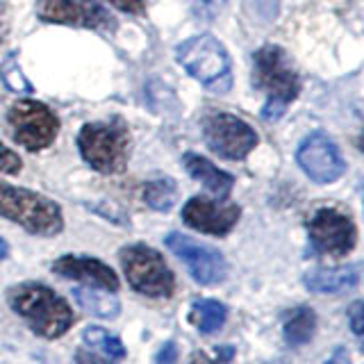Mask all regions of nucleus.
Instances as JSON below:
<instances>
[{"instance_id": "obj_2", "label": "nucleus", "mask_w": 364, "mask_h": 364, "mask_svg": "<svg viewBox=\"0 0 364 364\" xmlns=\"http://www.w3.org/2000/svg\"><path fill=\"white\" fill-rule=\"evenodd\" d=\"M255 62V85L267 91V105L262 107V119L278 121L291 100L301 94V77L291 66L289 55L280 46H262L253 57Z\"/></svg>"}, {"instance_id": "obj_30", "label": "nucleus", "mask_w": 364, "mask_h": 364, "mask_svg": "<svg viewBox=\"0 0 364 364\" xmlns=\"http://www.w3.org/2000/svg\"><path fill=\"white\" fill-rule=\"evenodd\" d=\"M7 37V14H5V5H0V43Z\"/></svg>"}, {"instance_id": "obj_3", "label": "nucleus", "mask_w": 364, "mask_h": 364, "mask_svg": "<svg viewBox=\"0 0 364 364\" xmlns=\"http://www.w3.org/2000/svg\"><path fill=\"white\" fill-rule=\"evenodd\" d=\"M0 216L34 237H55L64 230L62 208L53 198L9 182H0Z\"/></svg>"}, {"instance_id": "obj_19", "label": "nucleus", "mask_w": 364, "mask_h": 364, "mask_svg": "<svg viewBox=\"0 0 364 364\" xmlns=\"http://www.w3.org/2000/svg\"><path fill=\"white\" fill-rule=\"evenodd\" d=\"M189 321L200 335H214L228 321V305L216 299H196L191 303Z\"/></svg>"}, {"instance_id": "obj_18", "label": "nucleus", "mask_w": 364, "mask_h": 364, "mask_svg": "<svg viewBox=\"0 0 364 364\" xmlns=\"http://www.w3.org/2000/svg\"><path fill=\"white\" fill-rule=\"evenodd\" d=\"M73 299L85 312H89L91 316L105 318V321H112V318L121 314V301L117 299V294L107 289L80 284V287H73Z\"/></svg>"}, {"instance_id": "obj_10", "label": "nucleus", "mask_w": 364, "mask_h": 364, "mask_svg": "<svg viewBox=\"0 0 364 364\" xmlns=\"http://www.w3.org/2000/svg\"><path fill=\"white\" fill-rule=\"evenodd\" d=\"M164 244L180 262H185L189 276L198 284L212 287V284H221L225 280L228 262L221 250H216L214 246L200 244L182 232H168L164 237Z\"/></svg>"}, {"instance_id": "obj_28", "label": "nucleus", "mask_w": 364, "mask_h": 364, "mask_svg": "<svg viewBox=\"0 0 364 364\" xmlns=\"http://www.w3.org/2000/svg\"><path fill=\"white\" fill-rule=\"evenodd\" d=\"M75 364H112V360L109 358L105 360V358L96 355V353L80 348V350H75Z\"/></svg>"}, {"instance_id": "obj_6", "label": "nucleus", "mask_w": 364, "mask_h": 364, "mask_svg": "<svg viewBox=\"0 0 364 364\" xmlns=\"http://www.w3.org/2000/svg\"><path fill=\"white\" fill-rule=\"evenodd\" d=\"M119 262L130 287L148 299H168L176 289V276L164 255L148 244H130L119 250Z\"/></svg>"}, {"instance_id": "obj_7", "label": "nucleus", "mask_w": 364, "mask_h": 364, "mask_svg": "<svg viewBox=\"0 0 364 364\" xmlns=\"http://www.w3.org/2000/svg\"><path fill=\"white\" fill-rule=\"evenodd\" d=\"M7 121L14 132V139L32 153L48 148L60 134V121H57L55 112L39 100L14 102L7 112Z\"/></svg>"}, {"instance_id": "obj_12", "label": "nucleus", "mask_w": 364, "mask_h": 364, "mask_svg": "<svg viewBox=\"0 0 364 364\" xmlns=\"http://www.w3.org/2000/svg\"><path fill=\"white\" fill-rule=\"evenodd\" d=\"M37 16L55 26H77L91 30H112L117 21L96 0H39Z\"/></svg>"}, {"instance_id": "obj_9", "label": "nucleus", "mask_w": 364, "mask_h": 364, "mask_svg": "<svg viewBox=\"0 0 364 364\" xmlns=\"http://www.w3.org/2000/svg\"><path fill=\"white\" fill-rule=\"evenodd\" d=\"M203 136L208 148L223 159H244L257 146V132L235 114L214 112L203 121Z\"/></svg>"}, {"instance_id": "obj_29", "label": "nucleus", "mask_w": 364, "mask_h": 364, "mask_svg": "<svg viewBox=\"0 0 364 364\" xmlns=\"http://www.w3.org/2000/svg\"><path fill=\"white\" fill-rule=\"evenodd\" d=\"M323 364H353V360H350V353L346 346H337Z\"/></svg>"}, {"instance_id": "obj_26", "label": "nucleus", "mask_w": 364, "mask_h": 364, "mask_svg": "<svg viewBox=\"0 0 364 364\" xmlns=\"http://www.w3.org/2000/svg\"><path fill=\"white\" fill-rule=\"evenodd\" d=\"M223 5H225V0H196L193 11H196V16H200V18H214Z\"/></svg>"}, {"instance_id": "obj_14", "label": "nucleus", "mask_w": 364, "mask_h": 364, "mask_svg": "<svg viewBox=\"0 0 364 364\" xmlns=\"http://www.w3.org/2000/svg\"><path fill=\"white\" fill-rule=\"evenodd\" d=\"M53 273L62 276L66 280H75L82 282L87 287H98V289H107L117 294L121 282L119 276L114 273L109 264H105L98 257H89V255H62L53 262Z\"/></svg>"}, {"instance_id": "obj_16", "label": "nucleus", "mask_w": 364, "mask_h": 364, "mask_svg": "<svg viewBox=\"0 0 364 364\" xmlns=\"http://www.w3.org/2000/svg\"><path fill=\"white\" fill-rule=\"evenodd\" d=\"M182 166H185V171L193 180L200 182L203 187H208L216 198L225 200L230 196V191L235 187V178L228 171L214 166L210 159H205L196 153H185L182 155Z\"/></svg>"}, {"instance_id": "obj_31", "label": "nucleus", "mask_w": 364, "mask_h": 364, "mask_svg": "<svg viewBox=\"0 0 364 364\" xmlns=\"http://www.w3.org/2000/svg\"><path fill=\"white\" fill-rule=\"evenodd\" d=\"M7 255H9V244L5 242L3 237H0V262L7 259Z\"/></svg>"}, {"instance_id": "obj_27", "label": "nucleus", "mask_w": 364, "mask_h": 364, "mask_svg": "<svg viewBox=\"0 0 364 364\" xmlns=\"http://www.w3.org/2000/svg\"><path fill=\"white\" fill-rule=\"evenodd\" d=\"M107 3L121 11H128V14H144L148 0H107Z\"/></svg>"}, {"instance_id": "obj_13", "label": "nucleus", "mask_w": 364, "mask_h": 364, "mask_svg": "<svg viewBox=\"0 0 364 364\" xmlns=\"http://www.w3.org/2000/svg\"><path fill=\"white\" fill-rule=\"evenodd\" d=\"M242 210L239 205H228L212 200L208 196H193L182 208V221L203 235L225 237L239 223Z\"/></svg>"}, {"instance_id": "obj_22", "label": "nucleus", "mask_w": 364, "mask_h": 364, "mask_svg": "<svg viewBox=\"0 0 364 364\" xmlns=\"http://www.w3.org/2000/svg\"><path fill=\"white\" fill-rule=\"evenodd\" d=\"M0 77H3L5 87L9 91H16V94H32V91H34V87L30 85V80L21 73L16 53H9L5 57V62L0 64Z\"/></svg>"}, {"instance_id": "obj_5", "label": "nucleus", "mask_w": 364, "mask_h": 364, "mask_svg": "<svg viewBox=\"0 0 364 364\" xmlns=\"http://www.w3.org/2000/svg\"><path fill=\"white\" fill-rule=\"evenodd\" d=\"M130 132L121 119L87 123L77 134V148L85 162L98 173H121L128 164Z\"/></svg>"}, {"instance_id": "obj_11", "label": "nucleus", "mask_w": 364, "mask_h": 364, "mask_svg": "<svg viewBox=\"0 0 364 364\" xmlns=\"http://www.w3.org/2000/svg\"><path fill=\"white\" fill-rule=\"evenodd\" d=\"M296 162L316 185L337 182L346 171V162L337 144L323 132H312L310 136H305L296 151Z\"/></svg>"}, {"instance_id": "obj_23", "label": "nucleus", "mask_w": 364, "mask_h": 364, "mask_svg": "<svg viewBox=\"0 0 364 364\" xmlns=\"http://www.w3.org/2000/svg\"><path fill=\"white\" fill-rule=\"evenodd\" d=\"M21 168H23L21 157L11 151V148H7L5 144H0V173L14 176V173H18Z\"/></svg>"}, {"instance_id": "obj_20", "label": "nucleus", "mask_w": 364, "mask_h": 364, "mask_svg": "<svg viewBox=\"0 0 364 364\" xmlns=\"http://www.w3.org/2000/svg\"><path fill=\"white\" fill-rule=\"evenodd\" d=\"M82 339H85L87 346L100 350L102 355L109 358V360H125V355H128L123 341L102 326H87L85 333H82Z\"/></svg>"}, {"instance_id": "obj_21", "label": "nucleus", "mask_w": 364, "mask_h": 364, "mask_svg": "<svg viewBox=\"0 0 364 364\" xmlns=\"http://www.w3.org/2000/svg\"><path fill=\"white\" fill-rule=\"evenodd\" d=\"M144 200L155 212H168L178 200V187L171 178H157L144 187Z\"/></svg>"}, {"instance_id": "obj_15", "label": "nucleus", "mask_w": 364, "mask_h": 364, "mask_svg": "<svg viewBox=\"0 0 364 364\" xmlns=\"http://www.w3.org/2000/svg\"><path fill=\"white\" fill-rule=\"evenodd\" d=\"M303 284L314 294H346L360 284V264L312 269L303 276Z\"/></svg>"}, {"instance_id": "obj_1", "label": "nucleus", "mask_w": 364, "mask_h": 364, "mask_svg": "<svg viewBox=\"0 0 364 364\" xmlns=\"http://www.w3.org/2000/svg\"><path fill=\"white\" fill-rule=\"evenodd\" d=\"M11 312L28 323L34 335L43 339H60L75 323L73 307L62 294L43 282H18L7 289Z\"/></svg>"}, {"instance_id": "obj_4", "label": "nucleus", "mask_w": 364, "mask_h": 364, "mask_svg": "<svg viewBox=\"0 0 364 364\" xmlns=\"http://www.w3.org/2000/svg\"><path fill=\"white\" fill-rule=\"evenodd\" d=\"M176 60L182 68L198 82L214 91L225 94L232 87V64L230 55L219 39L212 34H196L182 41L176 48Z\"/></svg>"}, {"instance_id": "obj_8", "label": "nucleus", "mask_w": 364, "mask_h": 364, "mask_svg": "<svg viewBox=\"0 0 364 364\" xmlns=\"http://www.w3.org/2000/svg\"><path fill=\"white\" fill-rule=\"evenodd\" d=\"M307 237L316 253L344 257L358 244V228L346 212L337 208H318L307 221Z\"/></svg>"}, {"instance_id": "obj_24", "label": "nucleus", "mask_w": 364, "mask_h": 364, "mask_svg": "<svg viewBox=\"0 0 364 364\" xmlns=\"http://www.w3.org/2000/svg\"><path fill=\"white\" fill-rule=\"evenodd\" d=\"M178 360H180V348L173 339L164 341L153 355V364H178Z\"/></svg>"}, {"instance_id": "obj_17", "label": "nucleus", "mask_w": 364, "mask_h": 364, "mask_svg": "<svg viewBox=\"0 0 364 364\" xmlns=\"http://www.w3.org/2000/svg\"><path fill=\"white\" fill-rule=\"evenodd\" d=\"M316 312L310 305H299L284 312L282 316V339L289 348L305 346L316 333Z\"/></svg>"}, {"instance_id": "obj_25", "label": "nucleus", "mask_w": 364, "mask_h": 364, "mask_svg": "<svg viewBox=\"0 0 364 364\" xmlns=\"http://www.w3.org/2000/svg\"><path fill=\"white\" fill-rule=\"evenodd\" d=\"M364 303L362 301H353L350 307L346 310V316H348V326L353 330V335L360 337L362 335V328H364V321H362V314H364Z\"/></svg>"}]
</instances>
